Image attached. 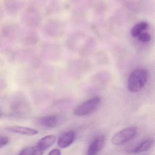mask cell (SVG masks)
<instances>
[{"label": "cell", "instance_id": "5bb4252c", "mask_svg": "<svg viewBox=\"0 0 155 155\" xmlns=\"http://www.w3.org/2000/svg\"><path fill=\"white\" fill-rule=\"evenodd\" d=\"M61 154L60 150L58 149H55L52 150L50 151L48 153V155H60Z\"/></svg>", "mask_w": 155, "mask_h": 155}, {"label": "cell", "instance_id": "7c38bea8", "mask_svg": "<svg viewBox=\"0 0 155 155\" xmlns=\"http://www.w3.org/2000/svg\"><path fill=\"white\" fill-rule=\"evenodd\" d=\"M138 38L140 41L144 42L149 41L151 39V37H150V35L149 33H146V32L140 33L138 36Z\"/></svg>", "mask_w": 155, "mask_h": 155}, {"label": "cell", "instance_id": "8fae6325", "mask_svg": "<svg viewBox=\"0 0 155 155\" xmlns=\"http://www.w3.org/2000/svg\"><path fill=\"white\" fill-rule=\"evenodd\" d=\"M148 27V24L146 22H140L136 24L131 29V36L134 38L137 37L141 33L142 31L147 29Z\"/></svg>", "mask_w": 155, "mask_h": 155}, {"label": "cell", "instance_id": "30bf717a", "mask_svg": "<svg viewBox=\"0 0 155 155\" xmlns=\"http://www.w3.org/2000/svg\"><path fill=\"white\" fill-rule=\"evenodd\" d=\"M44 152L41 151L37 146L28 147L23 149L19 155H41L43 154Z\"/></svg>", "mask_w": 155, "mask_h": 155}, {"label": "cell", "instance_id": "ba28073f", "mask_svg": "<svg viewBox=\"0 0 155 155\" xmlns=\"http://www.w3.org/2000/svg\"><path fill=\"white\" fill-rule=\"evenodd\" d=\"M8 130L17 134L27 136H34L38 133V131L34 129L21 126H13L8 127L7 129Z\"/></svg>", "mask_w": 155, "mask_h": 155}, {"label": "cell", "instance_id": "5b68a950", "mask_svg": "<svg viewBox=\"0 0 155 155\" xmlns=\"http://www.w3.org/2000/svg\"><path fill=\"white\" fill-rule=\"evenodd\" d=\"M105 138L103 136L97 137L92 140L88 149L87 154L94 155L97 154L104 148Z\"/></svg>", "mask_w": 155, "mask_h": 155}, {"label": "cell", "instance_id": "4fadbf2b", "mask_svg": "<svg viewBox=\"0 0 155 155\" xmlns=\"http://www.w3.org/2000/svg\"><path fill=\"white\" fill-rule=\"evenodd\" d=\"M8 138L6 137H0V148L4 147L8 143Z\"/></svg>", "mask_w": 155, "mask_h": 155}, {"label": "cell", "instance_id": "6da1fadb", "mask_svg": "<svg viewBox=\"0 0 155 155\" xmlns=\"http://www.w3.org/2000/svg\"><path fill=\"white\" fill-rule=\"evenodd\" d=\"M148 74L144 69H136L130 74L128 79V89L131 93L141 90L147 83Z\"/></svg>", "mask_w": 155, "mask_h": 155}, {"label": "cell", "instance_id": "3957f363", "mask_svg": "<svg viewBox=\"0 0 155 155\" xmlns=\"http://www.w3.org/2000/svg\"><path fill=\"white\" fill-rule=\"evenodd\" d=\"M101 100L98 97H94L88 100L78 106L74 110V114L78 117L87 116L97 109L100 104Z\"/></svg>", "mask_w": 155, "mask_h": 155}, {"label": "cell", "instance_id": "8992f818", "mask_svg": "<svg viewBox=\"0 0 155 155\" xmlns=\"http://www.w3.org/2000/svg\"><path fill=\"white\" fill-rule=\"evenodd\" d=\"M75 133L72 130H69L63 133L58 140V146L61 148H65L70 146L74 142Z\"/></svg>", "mask_w": 155, "mask_h": 155}, {"label": "cell", "instance_id": "7a4b0ae2", "mask_svg": "<svg viewBox=\"0 0 155 155\" xmlns=\"http://www.w3.org/2000/svg\"><path fill=\"white\" fill-rule=\"evenodd\" d=\"M137 133V128L130 127L124 129L114 135L111 141L116 146H121L128 143L133 139Z\"/></svg>", "mask_w": 155, "mask_h": 155}, {"label": "cell", "instance_id": "9c48e42d", "mask_svg": "<svg viewBox=\"0 0 155 155\" xmlns=\"http://www.w3.org/2000/svg\"><path fill=\"white\" fill-rule=\"evenodd\" d=\"M154 141L152 139H148L142 141L137 147H135L134 149H132L130 152L131 153H140L145 152L149 150L152 147L153 145Z\"/></svg>", "mask_w": 155, "mask_h": 155}, {"label": "cell", "instance_id": "277c9868", "mask_svg": "<svg viewBox=\"0 0 155 155\" xmlns=\"http://www.w3.org/2000/svg\"><path fill=\"white\" fill-rule=\"evenodd\" d=\"M61 118L59 116L49 115L40 118L38 120L40 125L48 128H52L57 127L60 123Z\"/></svg>", "mask_w": 155, "mask_h": 155}, {"label": "cell", "instance_id": "52a82bcc", "mask_svg": "<svg viewBox=\"0 0 155 155\" xmlns=\"http://www.w3.org/2000/svg\"><path fill=\"white\" fill-rule=\"evenodd\" d=\"M56 140V137L55 135H48L40 140L37 143V146L41 151L44 152L52 146Z\"/></svg>", "mask_w": 155, "mask_h": 155}]
</instances>
